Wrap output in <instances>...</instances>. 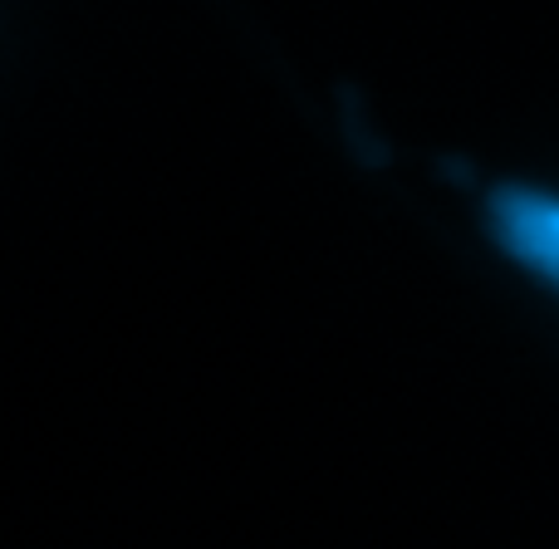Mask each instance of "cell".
I'll list each match as a JSON object with an SVG mask.
<instances>
[{
    "label": "cell",
    "instance_id": "6da1fadb",
    "mask_svg": "<svg viewBox=\"0 0 559 549\" xmlns=\"http://www.w3.org/2000/svg\"><path fill=\"white\" fill-rule=\"evenodd\" d=\"M486 231L531 279L559 299V192L506 182L486 202Z\"/></svg>",
    "mask_w": 559,
    "mask_h": 549
}]
</instances>
